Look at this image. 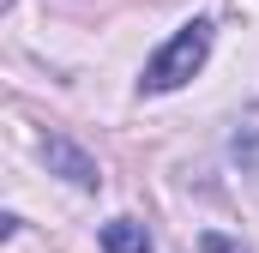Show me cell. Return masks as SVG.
<instances>
[{"mask_svg":"<svg viewBox=\"0 0 259 253\" xmlns=\"http://www.w3.org/2000/svg\"><path fill=\"white\" fill-rule=\"evenodd\" d=\"M211 55V18H193V24H181L151 61H145V91H175V85H187L199 66Z\"/></svg>","mask_w":259,"mask_h":253,"instance_id":"6da1fadb","label":"cell"},{"mask_svg":"<svg viewBox=\"0 0 259 253\" xmlns=\"http://www.w3.org/2000/svg\"><path fill=\"white\" fill-rule=\"evenodd\" d=\"M42 157H49V169H61L66 181H78V187H103V169H97L78 145H66V139H42Z\"/></svg>","mask_w":259,"mask_h":253,"instance_id":"7a4b0ae2","label":"cell"},{"mask_svg":"<svg viewBox=\"0 0 259 253\" xmlns=\"http://www.w3.org/2000/svg\"><path fill=\"white\" fill-rule=\"evenodd\" d=\"M103 247L109 253H151V235H145V223L115 217V223H103Z\"/></svg>","mask_w":259,"mask_h":253,"instance_id":"3957f363","label":"cell"},{"mask_svg":"<svg viewBox=\"0 0 259 253\" xmlns=\"http://www.w3.org/2000/svg\"><path fill=\"white\" fill-rule=\"evenodd\" d=\"M205 253H247V247H235V241H223V235H205Z\"/></svg>","mask_w":259,"mask_h":253,"instance_id":"277c9868","label":"cell"}]
</instances>
